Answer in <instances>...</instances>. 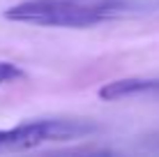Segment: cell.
Returning a JSON list of instances; mask_svg holds the SVG:
<instances>
[{
  "label": "cell",
  "instance_id": "1",
  "mask_svg": "<svg viewBox=\"0 0 159 157\" xmlns=\"http://www.w3.org/2000/svg\"><path fill=\"white\" fill-rule=\"evenodd\" d=\"M129 7V0H25L9 7L5 19L39 28H92Z\"/></svg>",
  "mask_w": 159,
  "mask_h": 157
},
{
  "label": "cell",
  "instance_id": "2",
  "mask_svg": "<svg viewBox=\"0 0 159 157\" xmlns=\"http://www.w3.org/2000/svg\"><path fill=\"white\" fill-rule=\"evenodd\" d=\"M97 132V125L85 120H37L12 129H0V153H23L44 143L74 141Z\"/></svg>",
  "mask_w": 159,
  "mask_h": 157
},
{
  "label": "cell",
  "instance_id": "3",
  "mask_svg": "<svg viewBox=\"0 0 159 157\" xmlns=\"http://www.w3.org/2000/svg\"><path fill=\"white\" fill-rule=\"evenodd\" d=\"M145 93H159V81H148V79H125V81H113L106 83L99 90L102 99H122L131 95H145Z\"/></svg>",
  "mask_w": 159,
  "mask_h": 157
},
{
  "label": "cell",
  "instance_id": "4",
  "mask_svg": "<svg viewBox=\"0 0 159 157\" xmlns=\"http://www.w3.org/2000/svg\"><path fill=\"white\" fill-rule=\"evenodd\" d=\"M16 79H23V72H21L16 65H12V62L0 60V85L9 83V81H16Z\"/></svg>",
  "mask_w": 159,
  "mask_h": 157
}]
</instances>
